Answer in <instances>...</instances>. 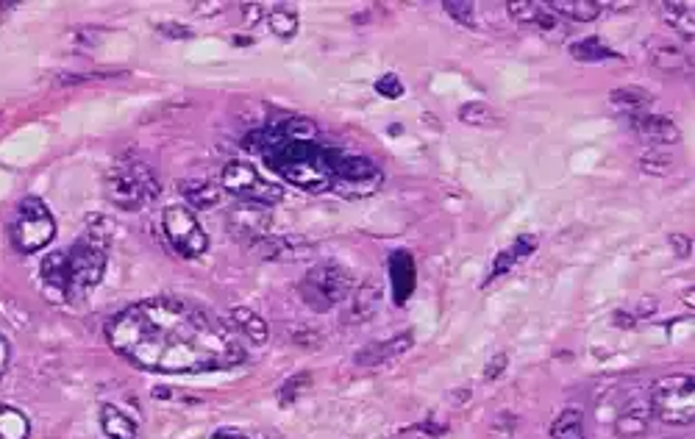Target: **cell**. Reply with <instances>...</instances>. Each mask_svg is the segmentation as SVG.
<instances>
[{
	"label": "cell",
	"mask_w": 695,
	"mask_h": 439,
	"mask_svg": "<svg viewBox=\"0 0 695 439\" xmlns=\"http://www.w3.org/2000/svg\"><path fill=\"white\" fill-rule=\"evenodd\" d=\"M106 339L123 359L151 373H215L245 362L237 331L178 298H151L117 312L106 323Z\"/></svg>",
	"instance_id": "obj_1"
},
{
	"label": "cell",
	"mask_w": 695,
	"mask_h": 439,
	"mask_svg": "<svg viewBox=\"0 0 695 439\" xmlns=\"http://www.w3.org/2000/svg\"><path fill=\"white\" fill-rule=\"evenodd\" d=\"M245 148L259 153L270 170L304 192H340L345 198H367L381 187V170L365 156L326 148L315 142V123L292 117L259 128L245 139Z\"/></svg>",
	"instance_id": "obj_2"
},
{
	"label": "cell",
	"mask_w": 695,
	"mask_h": 439,
	"mask_svg": "<svg viewBox=\"0 0 695 439\" xmlns=\"http://www.w3.org/2000/svg\"><path fill=\"white\" fill-rule=\"evenodd\" d=\"M112 231L114 226L103 214H92V220H87V231L67 251L70 292H92L101 284L103 273H106V262H109Z\"/></svg>",
	"instance_id": "obj_3"
},
{
	"label": "cell",
	"mask_w": 695,
	"mask_h": 439,
	"mask_svg": "<svg viewBox=\"0 0 695 439\" xmlns=\"http://www.w3.org/2000/svg\"><path fill=\"white\" fill-rule=\"evenodd\" d=\"M103 192L106 198L123 209V212H137L142 206L159 198L162 184L151 164L139 156H120L117 162L106 170L103 176Z\"/></svg>",
	"instance_id": "obj_4"
},
{
	"label": "cell",
	"mask_w": 695,
	"mask_h": 439,
	"mask_svg": "<svg viewBox=\"0 0 695 439\" xmlns=\"http://www.w3.org/2000/svg\"><path fill=\"white\" fill-rule=\"evenodd\" d=\"M651 414L670 426H693L695 420V378L693 373L665 376L648 389Z\"/></svg>",
	"instance_id": "obj_5"
},
{
	"label": "cell",
	"mask_w": 695,
	"mask_h": 439,
	"mask_svg": "<svg viewBox=\"0 0 695 439\" xmlns=\"http://www.w3.org/2000/svg\"><path fill=\"white\" fill-rule=\"evenodd\" d=\"M354 276L342 264L323 262L315 264L304 278H301V298L309 309L315 312H329L340 306L351 292H354Z\"/></svg>",
	"instance_id": "obj_6"
},
{
	"label": "cell",
	"mask_w": 695,
	"mask_h": 439,
	"mask_svg": "<svg viewBox=\"0 0 695 439\" xmlns=\"http://www.w3.org/2000/svg\"><path fill=\"white\" fill-rule=\"evenodd\" d=\"M56 237V220L39 198H23L12 217V242L20 253H37Z\"/></svg>",
	"instance_id": "obj_7"
},
{
	"label": "cell",
	"mask_w": 695,
	"mask_h": 439,
	"mask_svg": "<svg viewBox=\"0 0 695 439\" xmlns=\"http://www.w3.org/2000/svg\"><path fill=\"white\" fill-rule=\"evenodd\" d=\"M162 231L170 248L184 259H201L209 248V237L203 231L198 214L187 206H167L162 212Z\"/></svg>",
	"instance_id": "obj_8"
},
{
	"label": "cell",
	"mask_w": 695,
	"mask_h": 439,
	"mask_svg": "<svg viewBox=\"0 0 695 439\" xmlns=\"http://www.w3.org/2000/svg\"><path fill=\"white\" fill-rule=\"evenodd\" d=\"M220 189L240 198L242 203H262V206H273L284 198V189L262 178V173H256L251 164L245 162L226 164L220 176Z\"/></svg>",
	"instance_id": "obj_9"
},
{
	"label": "cell",
	"mask_w": 695,
	"mask_h": 439,
	"mask_svg": "<svg viewBox=\"0 0 695 439\" xmlns=\"http://www.w3.org/2000/svg\"><path fill=\"white\" fill-rule=\"evenodd\" d=\"M506 12L518 26L537 34V37L548 39V42H559V37L570 34L568 23L556 12H551L548 3H509Z\"/></svg>",
	"instance_id": "obj_10"
},
{
	"label": "cell",
	"mask_w": 695,
	"mask_h": 439,
	"mask_svg": "<svg viewBox=\"0 0 695 439\" xmlns=\"http://www.w3.org/2000/svg\"><path fill=\"white\" fill-rule=\"evenodd\" d=\"M273 226L270 220V209L262 206V203H237L231 212H228V231L231 237L240 239V242H251L256 245L259 239L267 237V231Z\"/></svg>",
	"instance_id": "obj_11"
},
{
	"label": "cell",
	"mask_w": 695,
	"mask_h": 439,
	"mask_svg": "<svg viewBox=\"0 0 695 439\" xmlns=\"http://www.w3.org/2000/svg\"><path fill=\"white\" fill-rule=\"evenodd\" d=\"M634 128V134L648 142V145H657V148H670L682 139V131L679 126L662 117V114H640V117H632L629 120Z\"/></svg>",
	"instance_id": "obj_12"
},
{
	"label": "cell",
	"mask_w": 695,
	"mask_h": 439,
	"mask_svg": "<svg viewBox=\"0 0 695 439\" xmlns=\"http://www.w3.org/2000/svg\"><path fill=\"white\" fill-rule=\"evenodd\" d=\"M648 56H651V64H654L657 70H662V73H670V76H676V73L693 76V56H687L684 48L673 45L668 39L651 37V42H648Z\"/></svg>",
	"instance_id": "obj_13"
},
{
	"label": "cell",
	"mask_w": 695,
	"mask_h": 439,
	"mask_svg": "<svg viewBox=\"0 0 695 439\" xmlns=\"http://www.w3.org/2000/svg\"><path fill=\"white\" fill-rule=\"evenodd\" d=\"M267 262H301L312 253V245L304 237H265L253 245Z\"/></svg>",
	"instance_id": "obj_14"
},
{
	"label": "cell",
	"mask_w": 695,
	"mask_h": 439,
	"mask_svg": "<svg viewBox=\"0 0 695 439\" xmlns=\"http://www.w3.org/2000/svg\"><path fill=\"white\" fill-rule=\"evenodd\" d=\"M409 348H412V334L404 331V334L387 339V342H373V345L362 348L354 356V362L359 367H379V364H387L392 359H398V356H404Z\"/></svg>",
	"instance_id": "obj_15"
},
{
	"label": "cell",
	"mask_w": 695,
	"mask_h": 439,
	"mask_svg": "<svg viewBox=\"0 0 695 439\" xmlns=\"http://www.w3.org/2000/svg\"><path fill=\"white\" fill-rule=\"evenodd\" d=\"M648 423H651V406H648V398H645V403H629L615 417V434L623 439H637L648 431Z\"/></svg>",
	"instance_id": "obj_16"
},
{
	"label": "cell",
	"mask_w": 695,
	"mask_h": 439,
	"mask_svg": "<svg viewBox=\"0 0 695 439\" xmlns=\"http://www.w3.org/2000/svg\"><path fill=\"white\" fill-rule=\"evenodd\" d=\"M228 320H231V328H237L242 337L251 339L253 345H265L267 337H270V328H267L265 320L248 306H234L228 312Z\"/></svg>",
	"instance_id": "obj_17"
},
{
	"label": "cell",
	"mask_w": 695,
	"mask_h": 439,
	"mask_svg": "<svg viewBox=\"0 0 695 439\" xmlns=\"http://www.w3.org/2000/svg\"><path fill=\"white\" fill-rule=\"evenodd\" d=\"M609 103L632 120V117L648 114V106L654 103V95L645 92L643 87H618L609 92Z\"/></svg>",
	"instance_id": "obj_18"
},
{
	"label": "cell",
	"mask_w": 695,
	"mask_h": 439,
	"mask_svg": "<svg viewBox=\"0 0 695 439\" xmlns=\"http://www.w3.org/2000/svg\"><path fill=\"white\" fill-rule=\"evenodd\" d=\"M534 251H537V237L523 234V237L515 239V242H512V248H506V251H501L498 256H495L493 270H490V276H487V284L495 281V278H501L504 273H509L520 259H526V256H531Z\"/></svg>",
	"instance_id": "obj_19"
},
{
	"label": "cell",
	"mask_w": 695,
	"mask_h": 439,
	"mask_svg": "<svg viewBox=\"0 0 695 439\" xmlns=\"http://www.w3.org/2000/svg\"><path fill=\"white\" fill-rule=\"evenodd\" d=\"M390 278H392V289H395V301L406 303V298L412 295L415 289V262L412 256L406 251L392 253L390 259Z\"/></svg>",
	"instance_id": "obj_20"
},
{
	"label": "cell",
	"mask_w": 695,
	"mask_h": 439,
	"mask_svg": "<svg viewBox=\"0 0 695 439\" xmlns=\"http://www.w3.org/2000/svg\"><path fill=\"white\" fill-rule=\"evenodd\" d=\"M381 306V289L379 284H373V281H365V284H359L354 292V301H351V312H348V323H365V320H370L373 314L379 312Z\"/></svg>",
	"instance_id": "obj_21"
},
{
	"label": "cell",
	"mask_w": 695,
	"mask_h": 439,
	"mask_svg": "<svg viewBox=\"0 0 695 439\" xmlns=\"http://www.w3.org/2000/svg\"><path fill=\"white\" fill-rule=\"evenodd\" d=\"M101 428L109 439H139L137 423L112 403L101 406Z\"/></svg>",
	"instance_id": "obj_22"
},
{
	"label": "cell",
	"mask_w": 695,
	"mask_h": 439,
	"mask_svg": "<svg viewBox=\"0 0 695 439\" xmlns=\"http://www.w3.org/2000/svg\"><path fill=\"white\" fill-rule=\"evenodd\" d=\"M39 276L59 295H70V267H67V253L53 251L45 256V262L39 267Z\"/></svg>",
	"instance_id": "obj_23"
},
{
	"label": "cell",
	"mask_w": 695,
	"mask_h": 439,
	"mask_svg": "<svg viewBox=\"0 0 695 439\" xmlns=\"http://www.w3.org/2000/svg\"><path fill=\"white\" fill-rule=\"evenodd\" d=\"M178 189L195 209H212V206L220 203V187L212 184L209 178H187V181L178 184Z\"/></svg>",
	"instance_id": "obj_24"
},
{
	"label": "cell",
	"mask_w": 695,
	"mask_h": 439,
	"mask_svg": "<svg viewBox=\"0 0 695 439\" xmlns=\"http://www.w3.org/2000/svg\"><path fill=\"white\" fill-rule=\"evenodd\" d=\"M548 9L556 12L562 20H576V23H593L595 17H601V3L598 0H554L548 3Z\"/></svg>",
	"instance_id": "obj_25"
},
{
	"label": "cell",
	"mask_w": 695,
	"mask_h": 439,
	"mask_svg": "<svg viewBox=\"0 0 695 439\" xmlns=\"http://www.w3.org/2000/svg\"><path fill=\"white\" fill-rule=\"evenodd\" d=\"M265 17L267 26H270V31H273L278 39L290 42V39L298 34L301 20H298V9H295V6H284V3H281V6H273Z\"/></svg>",
	"instance_id": "obj_26"
},
{
	"label": "cell",
	"mask_w": 695,
	"mask_h": 439,
	"mask_svg": "<svg viewBox=\"0 0 695 439\" xmlns=\"http://www.w3.org/2000/svg\"><path fill=\"white\" fill-rule=\"evenodd\" d=\"M662 14L670 28H676L684 39L695 37V6L693 3H662Z\"/></svg>",
	"instance_id": "obj_27"
},
{
	"label": "cell",
	"mask_w": 695,
	"mask_h": 439,
	"mask_svg": "<svg viewBox=\"0 0 695 439\" xmlns=\"http://www.w3.org/2000/svg\"><path fill=\"white\" fill-rule=\"evenodd\" d=\"M570 56L584 64L615 62V59H618V53L612 51V48H607V45H604L598 37H587V39H579V42H573V45H570Z\"/></svg>",
	"instance_id": "obj_28"
},
{
	"label": "cell",
	"mask_w": 695,
	"mask_h": 439,
	"mask_svg": "<svg viewBox=\"0 0 695 439\" xmlns=\"http://www.w3.org/2000/svg\"><path fill=\"white\" fill-rule=\"evenodd\" d=\"M548 439H587L584 414L579 409H562L559 417L551 423V437Z\"/></svg>",
	"instance_id": "obj_29"
},
{
	"label": "cell",
	"mask_w": 695,
	"mask_h": 439,
	"mask_svg": "<svg viewBox=\"0 0 695 439\" xmlns=\"http://www.w3.org/2000/svg\"><path fill=\"white\" fill-rule=\"evenodd\" d=\"M459 120L473 128H504V117L487 103H465L459 109Z\"/></svg>",
	"instance_id": "obj_30"
},
{
	"label": "cell",
	"mask_w": 695,
	"mask_h": 439,
	"mask_svg": "<svg viewBox=\"0 0 695 439\" xmlns=\"http://www.w3.org/2000/svg\"><path fill=\"white\" fill-rule=\"evenodd\" d=\"M31 423L20 409L0 403V439H28Z\"/></svg>",
	"instance_id": "obj_31"
},
{
	"label": "cell",
	"mask_w": 695,
	"mask_h": 439,
	"mask_svg": "<svg viewBox=\"0 0 695 439\" xmlns=\"http://www.w3.org/2000/svg\"><path fill=\"white\" fill-rule=\"evenodd\" d=\"M309 387H312V373H298V376H292L284 387L278 389V403H281V406L295 403Z\"/></svg>",
	"instance_id": "obj_32"
},
{
	"label": "cell",
	"mask_w": 695,
	"mask_h": 439,
	"mask_svg": "<svg viewBox=\"0 0 695 439\" xmlns=\"http://www.w3.org/2000/svg\"><path fill=\"white\" fill-rule=\"evenodd\" d=\"M443 9L448 17H454L459 26H476V3H443Z\"/></svg>",
	"instance_id": "obj_33"
},
{
	"label": "cell",
	"mask_w": 695,
	"mask_h": 439,
	"mask_svg": "<svg viewBox=\"0 0 695 439\" xmlns=\"http://www.w3.org/2000/svg\"><path fill=\"white\" fill-rule=\"evenodd\" d=\"M376 92L384 95V98H390V101H395V98L404 95V84H401V78L395 76V73H387V76H381L379 81H376Z\"/></svg>",
	"instance_id": "obj_34"
},
{
	"label": "cell",
	"mask_w": 695,
	"mask_h": 439,
	"mask_svg": "<svg viewBox=\"0 0 695 439\" xmlns=\"http://www.w3.org/2000/svg\"><path fill=\"white\" fill-rule=\"evenodd\" d=\"M156 31L165 34L167 39H192V28L181 26V23H159Z\"/></svg>",
	"instance_id": "obj_35"
},
{
	"label": "cell",
	"mask_w": 695,
	"mask_h": 439,
	"mask_svg": "<svg viewBox=\"0 0 695 439\" xmlns=\"http://www.w3.org/2000/svg\"><path fill=\"white\" fill-rule=\"evenodd\" d=\"M226 9L223 3H192V12H198L201 17H215Z\"/></svg>",
	"instance_id": "obj_36"
},
{
	"label": "cell",
	"mask_w": 695,
	"mask_h": 439,
	"mask_svg": "<svg viewBox=\"0 0 695 439\" xmlns=\"http://www.w3.org/2000/svg\"><path fill=\"white\" fill-rule=\"evenodd\" d=\"M670 245L676 248L679 256H690V253H693V242L684 237V234H673V237H670Z\"/></svg>",
	"instance_id": "obj_37"
},
{
	"label": "cell",
	"mask_w": 695,
	"mask_h": 439,
	"mask_svg": "<svg viewBox=\"0 0 695 439\" xmlns=\"http://www.w3.org/2000/svg\"><path fill=\"white\" fill-rule=\"evenodd\" d=\"M504 367H506V356H504V353H498L493 362L487 364V370H484V378H498V376H501V370H504Z\"/></svg>",
	"instance_id": "obj_38"
},
{
	"label": "cell",
	"mask_w": 695,
	"mask_h": 439,
	"mask_svg": "<svg viewBox=\"0 0 695 439\" xmlns=\"http://www.w3.org/2000/svg\"><path fill=\"white\" fill-rule=\"evenodd\" d=\"M242 14H248V26H253V23H259V20H262L265 6H259V3H245V6H242Z\"/></svg>",
	"instance_id": "obj_39"
},
{
	"label": "cell",
	"mask_w": 695,
	"mask_h": 439,
	"mask_svg": "<svg viewBox=\"0 0 695 439\" xmlns=\"http://www.w3.org/2000/svg\"><path fill=\"white\" fill-rule=\"evenodd\" d=\"M9 356H12V348H9V339L0 334V378H3V373H6V367H9Z\"/></svg>",
	"instance_id": "obj_40"
},
{
	"label": "cell",
	"mask_w": 695,
	"mask_h": 439,
	"mask_svg": "<svg viewBox=\"0 0 695 439\" xmlns=\"http://www.w3.org/2000/svg\"><path fill=\"white\" fill-rule=\"evenodd\" d=\"M212 439H248L242 431H234V428H223V431H217Z\"/></svg>",
	"instance_id": "obj_41"
},
{
	"label": "cell",
	"mask_w": 695,
	"mask_h": 439,
	"mask_svg": "<svg viewBox=\"0 0 695 439\" xmlns=\"http://www.w3.org/2000/svg\"><path fill=\"white\" fill-rule=\"evenodd\" d=\"M601 9H612V12H629V9H634V3H601Z\"/></svg>",
	"instance_id": "obj_42"
},
{
	"label": "cell",
	"mask_w": 695,
	"mask_h": 439,
	"mask_svg": "<svg viewBox=\"0 0 695 439\" xmlns=\"http://www.w3.org/2000/svg\"><path fill=\"white\" fill-rule=\"evenodd\" d=\"M253 39H248V37H234V45H251Z\"/></svg>",
	"instance_id": "obj_43"
}]
</instances>
